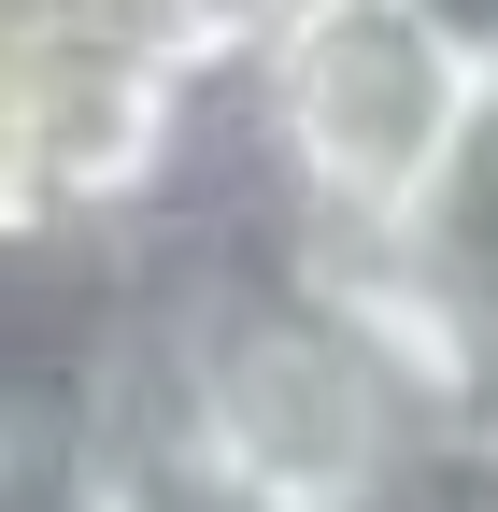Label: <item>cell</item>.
I'll return each instance as SVG.
<instances>
[{
  "mask_svg": "<svg viewBox=\"0 0 498 512\" xmlns=\"http://www.w3.org/2000/svg\"><path fill=\"white\" fill-rule=\"evenodd\" d=\"M470 86H484V57L427 15V0H314V15L257 57V114H271V157H285V214L399 228L413 185L442 171Z\"/></svg>",
  "mask_w": 498,
  "mask_h": 512,
  "instance_id": "1",
  "label": "cell"
},
{
  "mask_svg": "<svg viewBox=\"0 0 498 512\" xmlns=\"http://www.w3.org/2000/svg\"><path fill=\"white\" fill-rule=\"evenodd\" d=\"M385 242H399L413 299L442 313V328L484 356V384H498V57H484V86H470V114H456L442 171L413 185V214H399Z\"/></svg>",
  "mask_w": 498,
  "mask_h": 512,
  "instance_id": "2",
  "label": "cell"
},
{
  "mask_svg": "<svg viewBox=\"0 0 498 512\" xmlns=\"http://www.w3.org/2000/svg\"><path fill=\"white\" fill-rule=\"evenodd\" d=\"M100 484H114V512H285V498H257L242 470H214L185 427H157V413H100Z\"/></svg>",
  "mask_w": 498,
  "mask_h": 512,
  "instance_id": "3",
  "label": "cell"
},
{
  "mask_svg": "<svg viewBox=\"0 0 498 512\" xmlns=\"http://www.w3.org/2000/svg\"><path fill=\"white\" fill-rule=\"evenodd\" d=\"M0 512H114L86 413H0Z\"/></svg>",
  "mask_w": 498,
  "mask_h": 512,
  "instance_id": "4",
  "label": "cell"
},
{
  "mask_svg": "<svg viewBox=\"0 0 498 512\" xmlns=\"http://www.w3.org/2000/svg\"><path fill=\"white\" fill-rule=\"evenodd\" d=\"M143 15L171 29V57H200V72H257L314 0H143Z\"/></svg>",
  "mask_w": 498,
  "mask_h": 512,
  "instance_id": "5",
  "label": "cell"
},
{
  "mask_svg": "<svg viewBox=\"0 0 498 512\" xmlns=\"http://www.w3.org/2000/svg\"><path fill=\"white\" fill-rule=\"evenodd\" d=\"M370 512H498V441H442V456H413Z\"/></svg>",
  "mask_w": 498,
  "mask_h": 512,
  "instance_id": "6",
  "label": "cell"
},
{
  "mask_svg": "<svg viewBox=\"0 0 498 512\" xmlns=\"http://www.w3.org/2000/svg\"><path fill=\"white\" fill-rule=\"evenodd\" d=\"M427 15H442V29H456L470 57H498V0H427Z\"/></svg>",
  "mask_w": 498,
  "mask_h": 512,
  "instance_id": "7",
  "label": "cell"
},
{
  "mask_svg": "<svg viewBox=\"0 0 498 512\" xmlns=\"http://www.w3.org/2000/svg\"><path fill=\"white\" fill-rule=\"evenodd\" d=\"M484 441H498V384H484Z\"/></svg>",
  "mask_w": 498,
  "mask_h": 512,
  "instance_id": "8",
  "label": "cell"
}]
</instances>
